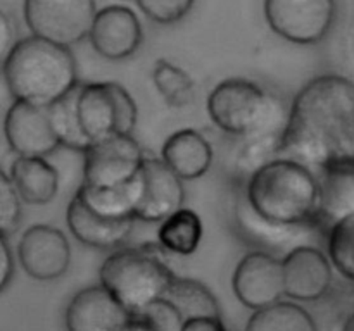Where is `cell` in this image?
I'll use <instances>...</instances> for the list:
<instances>
[{
  "mask_svg": "<svg viewBox=\"0 0 354 331\" xmlns=\"http://www.w3.org/2000/svg\"><path fill=\"white\" fill-rule=\"evenodd\" d=\"M9 176L23 202L30 205H45L59 192V172L45 157L14 159Z\"/></svg>",
  "mask_w": 354,
  "mask_h": 331,
  "instance_id": "19",
  "label": "cell"
},
{
  "mask_svg": "<svg viewBox=\"0 0 354 331\" xmlns=\"http://www.w3.org/2000/svg\"><path fill=\"white\" fill-rule=\"evenodd\" d=\"M80 85L82 83H78L68 95L52 103L48 107V112H50L52 124H54L55 133L61 140V145L73 148V150L85 152L90 147V140L86 138L85 131H83L78 114Z\"/></svg>",
  "mask_w": 354,
  "mask_h": 331,
  "instance_id": "24",
  "label": "cell"
},
{
  "mask_svg": "<svg viewBox=\"0 0 354 331\" xmlns=\"http://www.w3.org/2000/svg\"><path fill=\"white\" fill-rule=\"evenodd\" d=\"M286 295L297 302H317L332 288V262L315 247L299 245L282 259Z\"/></svg>",
  "mask_w": 354,
  "mask_h": 331,
  "instance_id": "15",
  "label": "cell"
},
{
  "mask_svg": "<svg viewBox=\"0 0 354 331\" xmlns=\"http://www.w3.org/2000/svg\"><path fill=\"white\" fill-rule=\"evenodd\" d=\"M232 286L241 303L252 310L280 302L286 295L282 259L265 250L251 252L235 268Z\"/></svg>",
  "mask_w": 354,
  "mask_h": 331,
  "instance_id": "10",
  "label": "cell"
},
{
  "mask_svg": "<svg viewBox=\"0 0 354 331\" xmlns=\"http://www.w3.org/2000/svg\"><path fill=\"white\" fill-rule=\"evenodd\" d=\"M245 331H318L313 316L294 302H277L254 310Z\"/></svg>",
  "mask_w": 354,
  "mask_h": 331,
  "instance_id": "23",
  "label": "cell"
},
{
  "mask_svg": "<svg viewBox=\"0 0 354 331\" xmlns=\"http://www.w3.org/2000/svg\"><path fill=\"white\" fill-rule=\"evenodd\" d=\"M327 250L335 271L354 283V212L339 217L328 226Z\"/></svg>",
  "mask_w": 354,
  "mask_h": 331,
  "instance_id": "26",
  "label": "cell"
},
{
  "mask_svg": "<svg viewBox=\"0 0 354 331\" xmlns=\"http://www.w3.org/2000/svg\"><path fill=\"white\" fill-rule=\"evenodd\" d=\"M273 33L296 45L320 43L335 21V0H265Z\"/></svg>",
  "mask_w": 354,
  "mask_h": 331,
  "instance_id": "8",
  "label": "cell"
},
{
  "mask_svg": "<svg viewBox=\"0 0 354 331\" xmlns=\"http://www.w3.org/2000/svg\"><path fill=\"white\" fill-rule=\"evenodd\" d=\"M78 114L92 145L106 138L133 133L138 109L133 97L120 83L97 81L80 85Z\"/></svg>",
  "mask_w": 354,
  "mask_h": 331,
  "instance_id": "6",
  "label": "cell"
},
{
  "mask_svg": "<svg viewBox=\"0 0 354 331\" xmlns=\"http://www.w3.org/2000/svg\"><path fill=\"white\" fill-rule=\"evenodd\" d=\"M145 157L131 134L95 141L83 152V183L97 188L128 185L140 174Z\"/></svg>",
  "mask_w": 354,
  "mask_h": 331,
  "instance_id": "9",
  "label": "cell"
},
{
  "mask_svg": "<svg viewBox=\"0 0 354 331\" xmlns=\"http://www.w3.org/2000/svg\"><path fill=\"white\" fill-rule=\"evenodd\" d=\"M131 317L144 324L149 331H183L187 323L168 299H159L149 303L142 310L131 314Z\"/></svg>",
  "mask_w": 354,
  "mask_h": 331,
  "instance_id": "27",
  "label": "cell"
},
{
  "mask_svg": "<svg viewBox=\"0 0 354 331\" xmlns=\"http://www.w3.org/2000/svg\"><path fill=\"white\" fill-rule=\"evenodd\" d=\"M183 331H228L223 326V321L216 317H196L187 321Z\"/></svg>",
  "mask_w": 354,
  "mask_h": 331,
  "instance_id": "32",
  "label": "cell"
},
{
  "mask_svg": "<svg viewBox=\"0 0 354 331\" xmlns=\"http://www.w3.org/2000/svg\"><path fill=\"white\" fill-rule=\"evenodd\" d=\"M339 331H354V310L348 317H346L344 321H342V326Z\"/></svg>",
  "mask_w": 354,
  "mask_h": 331,
  "instance_id": "33",
  "label": "cell"
},
{
  "mask_svg": "<svg viewBox=\"0 0 354 331\" xmlns=\"http://www.w3.org/2000/svg\"><path fill=\"white\" fill-rule=\"evenodd\" d=\"M245 199L263 223L299 228L320 223L324 190L310 166L296 159L277 157L249 176Z\"/></svg>",
  "mask_w": 354,
  "mask_h": 331,
  "instance_id": "2",
  "label": "cell"
},
{
  "mask_svg": "<svg viewBox=\"0 0 354 331\" xmlns=\"http://www.w3.org/2000/svg\"><path fill=\"white\" fill-rule=\"evenodd\" d=\"M131 312L99 283L69 300L64 323L68 331H128Z\"/></svg>",
  "mask_w": 354,
  "mask_h": 331,
  "instance_id": "14",
  "label": "cell"
},
{
  "mask_svg": "<svg viewBox=\"0 0 354 331\" xmlns=\"http://www.w3.org/2000/svg\"><path fill=\"white\" fill-rule=\"evenodd\" d=\"M17 259L28 276L38 281H54L71 264V247L61 230L47 224L28 228L17 243Z\"/></svg>",
  "mask_w": 354,
  "mask_h": 331,
  "instance_id": "12",
  "label": "cell"
},
{
  "mask_svg": "<svg viewBox=\"0 0 354 331\" xmlns=\"http://www.w3.org/2000/svg\"><path fill=\"white\" fill-rule=\"evenodd\" d=\"M152 81L156 90L168 106L182 109L190 106L196 97V83L192 76L178 66L159 59L152 69Z\"/></svg>",
  "mask_w": 354,
  "mask_h": 331,
  "instance_id": "25",
  "label": "cell"
},
{
  "mask_svg": "<svg viewBox=\"0 0 354 331\" xmlns=\"http://www.w3.org/2000/svg\"><path fill=\"white\" fill-rule=\"evenodd\" d=\"M3 79L14 100L50 107L78 85L69 47L40 37L23 38L3 57Z\"/></svg>",
  "mask_w": 354,
  "mask_h": 331,
  "instance_id": "3",
  "label": "cell"
},
{
  "mask_svg": "<svg viewBox=\"0 0 354 331\" xmlns=\"http://www.w3.org/2000/svg\"><path fill=\"white\" fill-rule=\"evenodd\" d=\"M206 107L211 121L235 138L282 140L289 117L277 97L244 78L218 83L207 97Z\"/></svg>",
  "mask_w": 354,
  "mask_h": 331,
  "instance_id": "4",
  "label": "cell"
},
{
  "mask_svg": "<svg viewBox=\"0 0 354 331\" xmlns=\"http://www.w3.org/2000/svg\"><path fill=\"white\" fill-rule=\"evenodd\" d=\"M165 299H168L180 310L185 321L196 319V317L221 319L216 297L211 293V290L206 285L194 278H178L176 276Z\"/></svg>",
  "mask_w": 354,
  "mask_h": 331,
  "instance_id": "22",
  "label": "cell"
},
{
  "mask_svg": "<svg viewBox=\"0 0 354 331\" xmlns=\"http://www.w3.org/2000/svg\"><path fill=\"white\" fill-rule=\"evenodd\" d=\"M88 38L100 57L123 61L140 48L142 24L128 7L107 6L97 12Z\"/></svg>",
  "mask_w": 354,
  "mask_h": 331,
  "instance_id": "17",
  "label": "cell"
},
{
  "mask_svg": "<svg viewBox=\"0 0 354 331\" xmlns=\"http://www.w3.org/2000/svg\"><path fill=\"white\" fill-rule=\"evenodd\" d=\"M16 43V26L9 19V16L2 12L0 14V52H2V57H6Z\"/></svg>",
  "mask_w": 354,
  "mask_h": 331,
  "instance_id": "30",
  "label": "cell"
},
{
  "mask_svg": "<svg viewBox=\"0 0 354 331\" xmlns=\"http://www.w3.org/2000/svg\"><path fill=\"white\" fill-rule=\"evenodd\" d=\"M204 226L199 214L194 210L178 209L161 221L158 230V241L165 252L176 255H192L203 240Z\"/></svg>",
  "mask_w": 354,
  "mask_h": 331,
  "instance_id": "21",
  "label": "cell"
},
{
  "mask_svg": "<svg viewBox=\"0 0 354 331\" xmlns=\"http://www.w3.org/2000/svg\"><path fill=\"white\" fill-rule=\"evenodd\" d=\"M3 134L17 157H47L61 147L48 107L14 100L3 119Z\"/></svg>",
  "mask_w": 354,
  "mask_h": 331,
  "instance_id": "11",
  "label": "cell"
},
{
  "mask_svg": "<svg viewBox=\"0 0 354 331\" xmlns=\"http://www.w3.org/2000/svg\"><path fill=\"white\" fill-rule=\"evenodd\" d=\"M24 21L31 34L73 47L90 37L95 0H24Z\"/></svg>",
  "mask_w": 354,
  "mask_h": 331,
  "instance_id": "7",
  "label": "cell"
},
{
  "mask_svg": "<svg viewBox=\"0 0 354 331\" xmlns=\"http://www.w3.org/2000/svg\"><path fill=\"white\" fill-rule=\"evenodd\" d=\"M21 202L12 179L7 172L0 174V237L9 238L19 228Z\"/></svg>",
  "mask_w": 354,
  "mask_h": 331,
  "instance_id": "28",
  "label": "cell"
},
{
  "mask_svg": "<svg viewBox=\"0 0 354 331\" xmlns=\"http://www.w3.org/2000/svg\"><path fill=\"white\" fill-rule=\"evenodd\" d=\"M149 19L159 24H173L182 21L196 0H135Z\"/></svg>",
  "mask_w": 354,
  "mask_h": 331,
  "instance_id": "29",
  "label": "cell"
},
{
  "mask_svg": "<svg viewBox=\"0 0 354 331\" xmlns=\"http://www.w3.org/2000/svg\"><path fill=\"white\" fill-rule=\"evenodd\" d=\"M142 193L135 209L137 221L161 223L185 202L183 179L162 161L147 155L140 171Z\"/></svg>",
  "mask_w": 354,
  "mask_h": 331,
  "instance_id": "13",
  "label": "cell"
},
{
  "mask_svg": "<svg viewBox=\"0 0 354 331\" xmlns=\"http://www.w3.org/2000/svg\"><path fill=\"white\" fill-rule=\"evenodd\" d=\"M282 152L310 168L354 161V81L322 74L299 90L290 106Z\"/></svg>",
  "mask_w": 354,
  "mask_h": 331,
  "instance_id": "1",
  "label": "cell"
},
{
  "mask_svg": "<svg viewBox=\"0 0 354 331\" xmlns=\"http://www.w3.org/2000/svg\"><path fill=\"white\" fill-rule=\"evenodd\" d=\"M324 172V205L320 223L330 226L339 217L354 212V161L328 166Z\"/></svg>",
  "mask_w": 354,
  "mask_h": 331,
  "instance_id": "20",
  "label": "cell"
},
{
  "mask_svg": "<svg viewBox=\"0 0 354 331\" xmlns=\"http://www.w3.org/2000/svg\"><path fill=\"white\" fill-rule=\"evenodd\" d=\"M9 238L0 237V250H2V278H0V290H6L14 274V255L10 250Z\"/></svg>",
  "mask_w": 354,
  "mask_h": 331,
  "instance_id": "31",
  "label": "cell"
},
{
  "mask_svg": "<svg viewBox=\"0 0 354 331\" xmlns=\"http://www.w3.org/2000/svg\"><path fill=\"white\" fill-rule=\"evenodd\" d=\"M162 250L161 245L151 243L137 248H118L100 265V285L131 314L165 299L176 276Z\"/></svg>",
  "mask_w": 354,
  "mask_h": 331,
  "instance_id": "5",
  "label": "cell"
},
{
  "mask_svg": "<svg viewBox=\"0 0 354 331\" xmlns=\"http://www.w3.org/2000/svg\"><path fill=\"white\" fill-rule=\"evenodd\" d=\"M66 219L76 240L99 250H118L123 247L137 221L135 217H120L93 209L76 193L68 205Z\"/></svg>",
  "mask_w": 354,
  "mask_h": 331,
  "instance_id": "16",
  "label": "cell"
},
{
  "mask_svg": "<svg viewBox=\"0 0 354 331\" xmlns=\"http://www.w3.org/2000/svg\"><path fill=\"white\" fill-rule=\"evenodd\" d=\"M161 157L180 178L197 179L213 164V147L196 130H180L165 141Z\"/></svg>",
  "mask_w": 354,
  "mask_h": 331,
  "instance_id": "18",
  "label": "cell"
}]
</instances>
